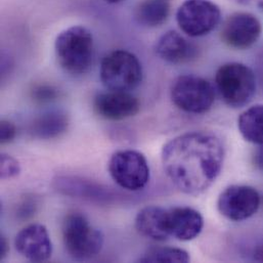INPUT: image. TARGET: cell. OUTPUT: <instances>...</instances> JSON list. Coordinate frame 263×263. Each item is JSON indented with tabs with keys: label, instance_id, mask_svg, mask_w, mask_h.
<instances>
[{
	"label": "cell",
	"instance_id": "603a6c76",
	"mask_svg": "<svg viewBox=\"0 0 263 263\" xmlns=\"http://www.w3.org/2000/svg\"><path fill=\"white\" fill-rule=\"evenodd\" d=\"M252 259L257 262H263V240L256 244L252 250Z\"/></svg>",
	"mask_w": 263,
	"mask_h": 263
},
{
	"label": "cell",
	"instance_id": "5bb4252c",
	"mask_svg": "<svg viewBox=\"0 0 263 263\" xmlns=\"http://www.w3.org/2000/svg\"><path fill=\"white\" fill-rule=\"evenodd\" d=\"M197 46L175 31H168L157 41V55L173 65L187 63L197 55Z\"/></svg>",
	"mask_w": 263,
	"mask_h": 263
},
{
	"label": "cell",
	"instance_id": "7402d4cb",
	"mask_svg": "<svg viewBox=\"0 0 263 263\" xmlns=\"http://www.w3.org/2000/svg\"><path fill=\"white\" fill-rule=\"evenodd\" d=\"M16 135V128L10 121L1 120L0 122V142L6 144L11 142Z\"/></svg>",
	"mask_w": 263,
	"mask_h": 263
},
{
	"label": "cell",
	"instance_id": "cb8c5ba5",
	"mask_svg": "<svg viewBox=\"0 0 263 263\" xmlns=\"http://www.w3.org/2000/svg\"><path fill=\"white\" fill-rule=\"evenodd\" d=\"M254 164L258 169L263 171V143L262 144H259V147L255 152Z\"/></svg>",
	"mask_w": 263,
	"mask_h": 263
},
{
	"label": "cell",
	"instance_id": "277c9868",
	"mask_svg": "<svg viewBox=\"0 0 263 263\" xmlns=\"http://www.w3.org/2000/svg\"><path fill=\"white\" fill-rule=\"evenodd\" d=\"M215 84L223 102L232 108L246 106L256 91L253 70L241 63L222 65L216 72Z\"/></svg>",
	"mask_w": 263,
	"mask_h": 263
},
{
	"label": "cell",
	"instance_id": "4fadbf2b",
	"mask_svg": "<svg viewBox=\"0 0 263 263\" xmlns=\"http://www.w3.org/2000/svg\"><path fill=\"white\" fill-rule=\"evenodd\" d=\"M167 228L170 237L179 241L196 239L204 228L201 213L190 207H173L167 209Z\"/></svg>",
	"mask_w": 263,
	"mask_h": 263
},
{
	"label": "cell",
	"instance_id": "d4e9b609",
	"mask_svg": "<svg viewBox=\"0 0 263 263\" xmlns=\"http://www.w3.org/2000/svg\"><path fill=\"white\" fill-rule=\"evenodd\" d=\"M8 243H7V240L5 239V237L3 235H1L0 237V260L4 259L7 255V252H8Z\"/></svg>",
	"mask_w": 263,
	"mask_h": 263
},
{
	"label": "cell",
	"instance_id": "4316f807",
	"mask_svg": "<svg viewBox=\"0 0 263 263\" xmlns=\"http://www.w3.org/2000/svg\"><path fill=\"white\" fill-rule=\"evenodd\" d=\"M235 1H237L241 4H252V3H255V2L258 4L261 0H235Z\"/></svg>",
	"mask_w": 263,
	"mask_h": 263
},
{
	"label": "cell",
	"instance_id": "52a82bcc",
	"mask_svg": "<svg viewBox=\"0 0 263 263\" xmlns=\"http://www.w3.org/2000/svg\"><path fill=\"white\" fill-rule=\"evenodd\" d=\"M109 173L120 187L129 192L143 190L149 180L147 160L134 149L114 153L109 161Z\"/></svg>",
	"mask_w": 263,
	"mask_h": 263
},
{
	"label": "cell",
	"instance_id": "6da1fadb",
	"mask_svg": "<svg viewBox=\"0 0 263 263\" xmlns=\"http://www.w3.org/2000/svg\"><path fill=\"white\" fill-rule=\"evenodd\" d=\"M162 165L170 181L182 193L198 196L219 176L224 147L207 132H186L169 140L162 149Z\"/></svg>",
	"mask_w": 263,
	"mask_h": 263
},
{
	"label": "cell",
	"instance_id": "7a4b0ae2",
	"mask_svg": "<svg viewBox=\"0 0 263 263\" xmlns=\"http://www.w3.org/2000/svg\"><path fill=\"white\" fill-rule=\"evenodd\" d=\"M57 60L62 69L74 76L87 73L95 58L92 34L82 26H73L61 32L54 43Z\"/></svg>",
	"mask_w": 263,
	"mask_h": 263
},
{
	"label": "cell",
	"instance_id": "484cf974",
	"mask_svg": "<svg viewBox=\"0 0 263 263\" xmlns=\"http://www.w3.org/2000/svg\"><path fill=\"white\" fill-rule=\"evenodd\" d=\"M258 71H259V76H260V80L263 84V52L261 55L259 57V61H258Z\"/></svg>",
	"mask_w": 263,
	"mask_h": 263
},
{
	"label": "cell",
	"instance_id": "44dd1931",
	"mask_svg": "<svg viewBox=\"0 0 263 263\" xmlns=\"http://www.w3.org/2000/svg\"><path fill=\"white\" fill-rule=\"evenodd\" d=\"M58 96V92L51 86H38L33 91V98L36 102L39 103H48L54 100Z\"/></svg>",
	"mask_w": 263,
	"mask_h": 263
},
{
	"label": "cell",
	"instance_id": "8992f818",
	"mask_svg": "<svg viewBox=\"0 0 263 263\" xmlns=\"http://www.w3.org/2000/svg\"><path fill=\"white\" fill-rule=\"evenodd\" d=\"M170 95L173 104L190 114L208 112L215 101L213 85L204 78L193 75H184L175 79Z\"/></svg>",
	"mask_w": 263,
	"mask_h": 263
},
{
	"label": "cell",
	"instance_id": "2e32d148",
	"mask_svg": "<svg viewBox=\"0 0 263 263\" xmlns=\"http://www.w3.org/2000/svg\"><path fill=\"white\" fill-rule=\"evenodd\" d=\"M68 116L63 112H49L39 116L31 125L30 132L40 139H51L67 130Z\"/></svg>",
	"mask_w": 263,
	"mask_h": 263
},
{
	"label": "cell",
	"instance_id": "f1b7e54d",
	"mask_svg": "<svg viewBox=\"0 0 263 263\" xmlns=\"http://www.w3.org/2000/svg\"><path fill=\"white\" fill-rule=\"evenodd\" d=\"M257 5H258V6H259V7H260V8L263 10V0H261Z\"/></svg>",
	"mask_w": 263,
	"mask_h": 263
},
{
	"label": "cell",
	"instance_id": "ac0fdd59",
	"mask_svg": "<svg viewBox=\"0 0 263 263\" xmlns=\"http://www.w3.org/2000/svg\"><path fill=\"white\" fill-rule=\"evenodd\" d=\"M243 137L252 143H263V105H256L241 114L238 120Z\"/></svg>",
	"mask_w": 263,
	"mask_h": 263
},
{
	"label": "cell",
	"instance_id": "d6986e66",
	"mask_svg": "<svg viewBox=\"0 0 263 263\" xmlns=\"http://www.w3.org/2000/svg\"><path fill=\"white\" fill-rule=\"evenodd\" d=\"M191 260L189 253L179 248L172 247H157L148 249L139 262L186 263Z\"/></svg>",
	"mask_w": 263,
	"mask_h": 263
},
{
	"label": "cell",
	"instance_id": "ba28073f",
	"mask_svg": "<svg viewBox=\"0 0 263 263\" xmlns=\"http://www.w3.org/2000/svg\"><path fill=\"white\" fill-rule=\"evenodd\" d=\"M220 8L210 0H185L176 12L180 30L191 37L209 34L219 24Z\"/></svg>",
	"mask_w": 263,
	"mask_h": 263
},
{
	"label": "cell",
	"instance_id": "3957f363",
	"mask_svg": "<svg viewBox=\"0 0 263 263\" xmlns=\"http://www.w3.org/2000/svg\"><path fill=\"white\" fill-rule=\"evenodd\" d=\"M62 235L66 251L76 260L96 257L104 246L103 233L79 212L66 215L62 224Z\"/></svg>",
	"mask_w": 263,
	"mask_h": 263
},
{
	"label": "cell",
	"instance_id": "8fae6325",
	"mask_svg": "<svg viewBox=\"0 0 263 263\" xmlns=\"http://www.w3.org/2000/svg\"><path fill=\"white\" fill-rule=\"evenodd\" d=\"M16 251L31 262L47 261L52 254V243L47 229L33 223L21 230L14 239Z\"/></svg>",
	"mask_w": 263,
	"mask_h": 263
},
{
	"label": "cell",
	"instance_id": "9c48e42d",
	"mask_svg": "<svg viewBox=\"0 0 263 263\" xmlns=\"http://www.w3.org/2000/svg\"><path fill=\"white\" fill-rule=\"evenodd\" d=\"M260 206V195L248 185H231L219 196L217 208L232 221H243L253 216Z\"/></svg>",
	"mask_w": 263,
	"mask_h": 263
},
{
	"label": "cell",
	"instance_id": "7c38bea8",
	"mask_svg": "<svg viewBox=\"0 0 263 263\" xmlns=\"http://www.w3.org/2000/svg\"><path fill=\"white\" fill-rule=\"evenodd\" d=\"M93 108L106 120L121 121L135 116L139 112L140 104L129 92L108 90L95 98Z\"/></svg>",
	"mask_w": 263,
	"mask_h": 263
},
{
	"label": "cell",
	"instance_id": "5b68a950",
	"mask_svg": "<svg viewBox=\"0 0 263 263\" xmlns=\"http://www.w3.org/2000/svg\"><path fill=\"white\" fill-rule=\"evenodd\" d=\"M101 81L109 90L129 92L142 80V67L130 51L119 49L107 54L101 64Z\"/></svg>",
	"mask_w": 263,
	"mask_h": 263
},
{
	"label": "cell",
	"instance_id": "e0dca14e",
	"mask_svg": "<svg viewBox=\"0 0 263 263\" xmlns=\"http://www.w3.org/2000/svg\"><path fill=\"white\" fill-rule=\"evenodd\" d=\"M169 12L166 0H143L135 9V20L144 27H158L167 21Z\"/></svg>",
	"mask_w": 263,
	"mask_h": 263
},
{
	"label": "cell",
	"instance_id": "83f0119b",
	"mask_svg": "<svg viewBox=\"0 0 263 263\" xmlns=\"http://www.w3.org/2000/svg\"><path fill=\"white\" fill-rule=\"evenodd\" d=\"M104 1L107 2V3H110V4H117V3H120L124 0H104Z\"/></svg>",
	"mask_w": 263,
	"mask_h": 263
},
{
	"label": "cell",
	"instance_id": "30bf717a",
	"mask_svg": "<svg viewBox=\"0 0 263 263\" xmlns=\"http://www.w3.org/2000/svg\"><path fill=\"white\" fill-rule=\"evenodd\" d=\"M261 32V23L255 15L248 12H237L224 23L221 38L230 47L246 49L257 42Z\"/></svg>",
	"mask_w": 263,
	"mask_h": 263
},
{
	"label": "cell",
	"instance_id": "ffe728a7",
	"mask_svg": "<svg viewBox=\"0 0 263 263\" xmlns=\"http://www.w3.org/2000/svg\"><path fill=\"white\" fill-rule=\"evenodd\" d=\"M21 173V166L13 157L1 154L0 157V176L2 179H10L16 177Z\"/></svg>",
	"mask_w": 263,
	"mask_h": 263
},
{
	"label": "cell",
	"instance_id": "9a60e30c",
	"mask_svg": "<svg viewBox=\"0 0 263 263\" xmlns=\"http://www.w3.org/2000/svg\"><path fill=\"white\" fill-rule=\"evenodd\" d=\"M135 229L144 238L162 242L170 236L167 228V209L158 206L142 208L135 217Z\"/></svg>",
	"mask_w": 263,
	"mask_h": 263
}]
</instances>
